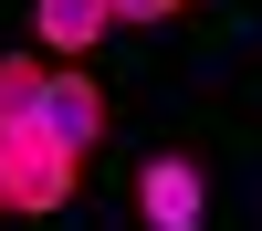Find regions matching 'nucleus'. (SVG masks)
Masks as SVG:
<instances>
[{
    "instance_id": "1",
    "label": "nucleus",
    "mask_w": 262,
    "mask_h": 231,
    "mask_svg": "<svg viewBox=\"0 0 262 231\" xmlns=\"http://www.w3.org/2000/svg\"><path fill=\"white\" fill-rule=\"evenodd\" d=\"M32 126L84 168V158L105 147V84L84 74V63H42V105H32Z\"/></svg>"
},
{
    "instance_id": "2",
    "label": "nucleus",
    "mask_w": 262,
    "mask_h": 231,
    "mask_svg": "<svg viewBox=\"0 0 262 231\" xmlns=\"http://www.w3.org/2000/svg\"><path fill=\"white\" fill-rule=\"evenodd\" d=\"M0 168H11V210H21V221H53V210L74 200V179H84L42 126H11V137H0Z\"/></svg>"
},
{
    "instance_id": "3",
    "label": "nucleus",
    "mask_w": 262,
    "mask_h": 231,
    "mask_svg": "<svg viewBox=\"0 0 262 231\" xmlns=\"http://www.w3.org/2000/svg\"><path fill=\"white\" fill-rule=\"evenodd\" d=\"M137 221L147 231H200L210 221V168L189 158V147H158V158L137 168Z\"/></svg>"
},
{
    "instance_id": "4",
    "label": "nucleus",
    "mask_w": 262,
    "mask_h": 231,
    "mask_svg": "<svg viewBox=\"0 0 262 231\" xmlns=\"http://www.w3.org/2000/svg\"><path fill=\"white\" fill-rule=\"evenodd\" d=\"M105 21H116L105 0H32V42H42V53H63V63H84V53H95V42H105Z\"/></svg>"
},
{
    "instance_id": "5",
    "label": "nucleus",
    "mask_w": 262,
    "mask_h": 231,
    "mask_svg": "<svg viewBox=\"0 0 262 231\" xmlns=\"http://www.w3.org/2000/svg\"><path fill=\"white\" fill-rule=\"evenodd\" d=\"M32 105H42V63L32 53H0V137L32 126Z\"/></svg>"
},
{
    "instance_id": "6",
    "label": "nucleus",
    "mask_w": 262,
    "mask_h": 231,
    "mask_svg": "<svg viewBox=\"0 0 262 231\" xmlns=\"http://www.w3.org/2000/svg\"><path fill=\"white\" fill-rule=\"evenodd\" d=\"M105 11H116V21H147V32H158V21H179L189 0H105Z\"/></svg>"
},
{
    "instance_id": "7",
    "label": "nucleus",
    "mask_w": 262,
    "mask_h": 231,
    "mask_svg": "<svg viewBox=\"0 0 262 231\" xmlns=\"http://www.w3.org/2000/svg\"><path fill=\"white\" fill-rule=\"evenodd\" d=\"M0 210H11V168H0Z\"/></svg>"
}]
</instances>
